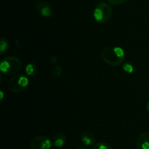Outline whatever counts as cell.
I'll use <instances>...</instances> for the list:
<instances>
[{
  "instance_id": "9",
  "label": "cell",
  "mask_w": 149,
  "mask_h": 149,
  "mask_svg": "<svg viewBox=\"0 0 149 149\" xmlns=\"http://www.w3.org/2000/svg\"><path fill=\"white\" fill-rule=\"evenodd\" d=\"M52 145L55 148L63 147L65 143V136L63 133L58 132L54 134L52 140Z\"/></svg>"
},
{
  "instance_id": "17",
  "label": "cell",
  "mask_w": 149,
  "mask_h": 149,
  "mask_svg": "<svg viewBox=\"0 0 149 149\" xmlns=\"http://www.w3.org/2000/svg\"><path fill=\"white\" fill-rule=\"evenodd\" d=\"M147 110H148V112H149V101L148 102V103H147Z\"/></svg>"
},
{
  "instance_id": "11",
  "label": "cell",
  "mask_w": 149,
  "mask_h": 149,
  "mask_svg": "<svg viewBox=\"0 0 149 149\" xmlns=\"http://www.w3.org/2000/svg\"><path fill=\"white\" fill-rule=\"evenodd\" d=\"M63 72L62 67L60 65H56L55 67H53L51 71V75L54 78H58V77H61Z\"/></svg>"
},
{
  "instance_id": "5",
  "label": "cell",
  "mask_w": 149,
  "mask_h": 149,
  "mask_svg": "<svg viewBox=\"0 0 149 149\" xmlns=\"http://www.w3.org/2000/svg\"><path fill=\"white\" fill-rule=\"evenodd\" d=\"M52 145V140L44 135L35 137L30 143L31 149H50Z\"/></svg>"
},
{
  "instance_id": "12",
  "label": "cell",
  "mask_w": 149,
  "mask_h": 149,
  "mask_svg": "<svg viewBox=\"0 0 149 149\" xmlns=\"http://www.w3.org/2000/svg\"><path fill=\"white\" fill-rule=\"evenodd\" d=\"M8 47L9 44L7 39H5L4 37H1V39H0V53L2 55L4 53H5V51H7Z\"/></svg>"
},
{
  "instance_id": "16",
  "label": "cell",
  "mask_w": 149,
  "mask_h": 149,
  "mask_svg": "<svg viewBox=\"0 0 149 149\" xmlns=\"http://www.w3.org/2000/svg\"><path fill=\"white\" fill-rule=\"evenodd\" d=\"M77 149H90V148L88 147V146H86V145H81L80 146V147H79Z\"/></svg>"
},
{
  "instance_id": "10",
  "label": "cell",
  "mask_w": 149,
  "mask_h": 149,
  "mask_svg": "<svg viewBox=\"0 0 149 149\" xmlns=\"http://www.w3.org/2000/svg\"><path fill=\"white\" fill-rule=\"evenodd\" d=\"M36 71H37V68H36V65L35 63L30 62L26 66L25 68V72L27 76L29 77H34L36 74Z\"/></svg>"
},
{
  "instance_id": "14",
  "label": "cell",
  "mask_w": 149,
  "mask_h": 149,
  "mask_svg": "<svg viewBox=\"0 0 149 149\" xmlns=\"http://www.w3.org/2000/svg\"><path fill=\"white\" fill-rule=\"evenodd\" d=\"M122 68H123L124 71L127 73H130V74H131V73L134 72V66L130 62L124 63L123 65H122Z\"/></svg>"
},
{
  "instance_id": "2",
  "label": "cell",
  "mask_w": 149,
  "mask_h": 149,
  "mask_svg": "<svg viewBox=\"0 0 149 149\" xmlns=\"http://www.w3.org/2000/svg\"><path fill=\"white\" fill-rule=\"evenodd\" d=\"M22 67V62L15 56H7L3 58L0 63V70L6 75H15Z\"/></svg>"
},
{
  "instance_id": "3",
  "label": "cell",
  "mask_w": 149,
  "mask_h": 149,
  "mask_svg": "<svg viewBox=\"0 0 149 149\" xmlns=\"http://www.w3.org/2000/svg\"><path fill=\"white\" fill-rule=\"evenodd\" d=\"M29 80L27 75L23 74H15L8 82V88L13 93H20L28 88Z\"/></svg>"
},
{
  "instance_id": "13",
  "label": "cell",
  "mask_w": 149,
  "mask_h": 149,
  "mask_svg": "<svg viewBox=\"0 0 149 149\" xmlns=\"http://www.w3.org/2000/svg\"><path fill=\"white\" fill-rule=\"evenodd\" d=\"M93 149H113L111 146L104 142H99L93 145Z\"/></svg>"
},
{
  "instance_id": "4",
  "label": "cell",
  "mask_w": 149,
  "mask_h": 149,
  "mask_svg": "<svg viewBox=\"0 0 149 149\" xmlns=\"http://www.w3.org/2000/svg\"><path fill=\"white\" fill-rule=\"evenodd\" d=\"M112 14L111 7L105 2L99 3L94 9L93 16L95 20L100 23H107L111 19Z\"/></svg>"
},
{
  "instance_id": "15",
  "label": "cell",
  "mask_w": 149,
  "mask_h": 149,
  "mask_svg": "<svg viewBox=\"0 0 149 149\" xmlns=\"http://www.w3.org/2000/svg\"><path fill=\"white\" fill-rule=\"evenodd\" d=\"M107 1L113 5H120L126 2L127 0H107Z\"/></svg>"
},
{
  "instance_id": "1",
  "label": "cell",
  "mask_w": 149,
  "mask_h": 149,
  "mask_svg": "<svg viewBox=\"0 0 149 149\" xmlns=\"http://www.w3.org/2000/svg\"><path fill=\"white\" fill-rule=\"evenodd\" d=\"M101 56L106 64L116 67L123 63L125 53V51L120 47L111 46L102 51Z\"/></svg>"
},
{
  "instance_id": "6",
  "label": "cell",
  "mask_w": 149,
  "mask_h": 149,
  "mask_svg": "<svg viewBox=\"0 0 149 149\" xmlns=\"http://www.w3.org/2000/svg\"><path fill=\"white\" fill-rule=\"evenodd\" d=\"M36 9L39 14L45 18H49L52 15V7L47 3L42 1H38L36 4Z\"/></svg>"
},
{
  "instance_id": "7",
  "label": "cell",
  "mask_w": 149,
  "mask_h": 149,
  "mask_svg": "<svg viewBox=\"0 0 149 149\" xmlns=\"http://www.w3.org/2000/svg\"><path fill=\"white\" fill-rule=\"evenodd\" d=\"M136 149H149V131L142 133L136 140Z\"/></svg>"
},
{
  "instance_id": "8",
  "label": "cell",
  "mask_w": 149,
  "mask_h": 149,
  "mask_svg": "<svg viewBox=\"0 0 149 149\" xmlns=\"http://www.w3.org/2000/svg\"><path fill=\"white\" fill-rule=\"evenodd\" d=\"M81 140L84 145L90 146L94 144L95 142V137L90 131H84L81 134Z\"/></svg>"
}]
</instances>
